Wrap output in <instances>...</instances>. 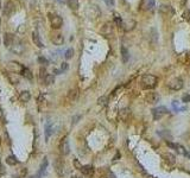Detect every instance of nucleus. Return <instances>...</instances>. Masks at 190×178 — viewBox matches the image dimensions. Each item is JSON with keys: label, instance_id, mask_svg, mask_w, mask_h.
Listing matches in <instances>:
<instances>
[{"label": "nucleus", "instance_id": "f257e3e1", "mask_svg": "<svg viewBox=\"0 0 190 178\" xmlns=\"http://www.w3.org/2000/svg\"><path fill=\"white\" fill-rule=\"evenodd\" d=\"M157 82H158V78L154 76V75H144L140 80V85L143 89H153L156 85H157Z\"/></svg>", "mask_w": 190, "mask_h": 178}, {"label": "nucleus", "instance_id": "f03ea898", "mask_svg": "<svg viewBox=\"0 0 190 178\" xmlns=\"http://www.w3.org/2000/svg\"><path fill=\"white\" fill-rule=\"evenodd\" d=\"M101 14V11L100 9L96 6V5H88L87 9H86V16L88 17V19H91V20H96Z\"/></svg>", "mask_w": 190, "mask_h": 178}, {"label": "nucleus", "instance_id": "7ed1b4c3", "mask_svg": "<svg viewBox=\"0 0 190 178\" xmlns=\"http://www.w3.org/2000/svg\"><path fill=\"white\" fill-rule=\"evenodd\" d=\"M24 44H23V42L19 39V38H17V37H15V39H13V43H12V45H11V48H10V50L12 51V52H15V54H18V55H20V54H23L24 52Z\"/></svg>", "mask_w": 190, "mask_h": 178}, {"label": "nucleus", "instance_id": "20e7f679", "mask_svg": "<svg viewBox=\"0 0 190 178\" xmlns=\"http://www.w3.org/2000/svg\"><path fill=\"white\" fill-rule=\"evenodd\" d=\"M168 87L172 90H181L183 88V80L179 77H173L168 82Z\"/></svg>", "mask_w": 190, "mask_h": 178}, {"label": "nucleus", "instance_id": "39448f33", "mask_svg": "<svg viewBox=\"0 0 190 178\" xmlns=\"http://www.w3.org/2000/svg\"><path fill=\"white\" fill-rule=\"evenodd\" d=\"M54 169H55L56 173H57L59 177H62V176L64 174V161H63L62 158L58 157V158L55 159V161H54Z\"/></svg>", "mask_w": 190, "mask_h": 178}, {"label": "nucleus", "instance_id": "423d86ee", "mask_svg": "<svg viewBox=\"0 0 190 178\" xmlns=\"http://www.w3.org/2000/svg\"><path fill=\"white\" fill-rule=\"evenodd\" d=\"M59 152L62 156H68L70 152V145H69V140L68 137H64L61 143H59Z\"/></svg>", "mask_w": 190, "mask_h": 178}, {"label": "nucleus", "instance_id": "0eeeda50", "mask_svg": "<svg viewBox=\"0 0 190 178\" xmlns=\"http://www.w3.org/2000/svg\"><path fill=\"white\" fill-rule=\"evenodd\" d=\"M16 12V4L12 1V0H10V1H7L4 6V10H3V13L4 16L6 17H11L13 13Z\"/></svg>", "mask_w": 190, "mask_h": 178}, {"label": "nucleus", "instance_id": "6e6552de", "mask_svg": "<svg viewBox=\"0 0 190 178\" xmlns=\"http://www.w3.org/2000/svg\"><path fill=\"white\" fill-rule=\"evenodd\" d=\"M50 23H51V27H52V29L58 30V29L63 25V19H62L59 16L55 14V16H51V17H50Z\"/></svg>", "mask_w": 190, "mask_h": 178}, {"label": "nucleus", "instance_id": "1a4fd4ad", "mask_svg": "<svg viewBox=\"0 0 190 178\" xmlns=\"http://www.w3.org/2000/svg\"><path fill=\"white\" fill-rule=\"evenodd\" d=\"M113 32H114V30H113V24H112V23H106V24L102 26V29H101V33H102L104 37H106V38L112 37V36H113Z\"/></svg>", "mask_w": 190, "mask_h": 178}, {"label": "nucleus", "instance_id": "9d476101", "mask_svg": "<svg viewBox=\"0 0 190 178\" xmlns=\"http://www.w3.org/2000/svg\"><path fill=\"white\" fill-rule=\"evenodd\" d=\"M50 41L55 44V45H62L64 43V37L62 33L59 32H52L50 36Z\"/></svg>", "mask_w": 190, "mask_h": 178}, {"label": "nucleus", "instance_id": "9b49d317", "mask_svg": "<svg viewBox=\"0 0 190 178\" xmlns=\"http://www.w3.org/2000/svg\"><path fill=\"white\" fill-rule=\"evenodd\" d=\"M23 68H24V67H23L20 63L15 62V61H11V62L7 64V69H9L10 71L15 72V74H20V71L23 70Z\"/></svg>", "mask_w": 190, "mask_h": 178}, {"label": "nucleus", "instance_id": "f8f14e48", "mask_svg": "<svg viewBox=\"0 0 190 178\" xmlns=\"http://www.w3.org/2000/svg\"><path fill=\"white\" fill-rule=\"evenodd\" d=\"M145 101L150 105H156L157 102H159V95L154 92H151V93H147L146 96H145Z\"/></svg>", "mask_w": 190, "mask_h": 178}, {"label": "nucleus", "instance_id": "ddd939ff", "mask_svg": "<svg viewBox=\"0 0 190 178\" xmlns=\"http://www.w3.org/2000/svg\"><path fill=\"white\" fill-rule=\"evenodd\" d=\"M168 113V109L165 108V107H158V108H154V109H152V114H153V118H154V120H158V119H160L163 115H165Z\"/></svg>", "mask_w": 190, "mask_h": 178}, {"label": "nucleus", "instance_id": "4468645a", "mask_svg": "<svg viewBox=\"0 0 190 178\" xmlns=\"http://www.w3.org/2000/svg\"><path fill=\"white\" fill-rule=\"evenodd\" d=\"M159 13L164 14V16H173L175 14V10L169 5H162L159 7Z\"/></svg>", "mask_w": 190, "mask_h": 178}, {"label": "nucleus", "instance_id": "2eb2a0df", "mask_svg": "<svg viewBox=\"0 0 190 178\" xmlns=\"http://www.w3.org/2000/svg\"><path fill=\"white\" fill-rule=\"evenodd\" d=\"M80 171L86 177H93V174H94V167L91 165H84L80 169Z\"/></svg>", "mask_w": 190, "mask_h": 178}, {"label": "nucleus", "instance_id": "dca6fc26", "mask_svg": "<svg viewBox=\"0 0 190 178\" xmlns=\"http://www.w3.org/2000/svg\"><path fill=\"white\" fill-rule=\"evenodd\" d=\"M78 98V89L77 88H74V89H70V90L68 92V95H67V99L68 101L70 102H75Z\"/></svg>", "mask_w": 190, "mask_h": 178}, {"label": "nucleus", "instance_id": "f3484780", "mask_svg": "<svg viewBox=\"0 0 190 178\" xmlns=\"http://www.w3.org/2000/svg\"><path fill=\"white\" fill-rule=\"evenodd\" d=\"M131 116V109L130 108H123L120 112H119V119L121 121H127Z\"/></svg>", "mask_w": 190, "mask_h": 178}, {"label": "nucleus", "instance_id": "a211bd4d", "mask_svg": "<svg viewBox=\"0 0 190 178\" xmlns=\"http://www.w3.org/2000/svg\"><path fill=\"white\" fill-rule=\"evenodd\" d=\"M162 157H163L164 161L168 163V165H173V164L176 163V157H175V154H172V153H170V152L164 153Z\"/></svg>", "mask_w": 190, "mask_h": 178}, {"label": "nucleus", "instance_id": "6ab92c4d", "mask_svg": "<svg viewBox=\"0 0 190 178\" xmlns=\"http://www.w3.org/2000/svg\"><path fill=\"white\" fill-rule=\"evenodd\" d=\"M46 166H48V159L44 158V160H43V163H42V165H41V167H39V171L33 176V178H41V177L44 174V172H45V170H46Z\"/></svg>", "mask_w": 190, "mask_h": 178}, {"label": "nucleus", "instance_id": "aec40b11", "mask_svg": "<svg viewBox=\"0 0 190 178\" xmlns=\"http://www.w3.org/2000/svg\"><path fill=\"white\" fill-rule=\"evenodd\" d=\"M13 39H15V36L12 33H5L4 35V44H5V46L7 49L11 48V45L13 43Z\"/></svg>", "mask_w": 190, "mask_h": 178}, {"label": "nucleus", "instance_id": "412c9836", "mask_svg": "<svg viewBox=\"0 0 190 178\" xmlns=\"http://www.w3.org/2000/svg\"><path fill=\"white\" fill-rule=\"evenodd\" d=\"M32 41H33L35 45H37L38 48H43V46H44L43 43H42V41H41V37H39V33H38L37 30H35V31L32 32Z\"/></svg>", "mask_w": 190, "mask_h": 178}, {"label": "nucleus", "instance_id": "4be33fe9", "mask_svg": "<svg viewBox=\"0 0 190 178\" xmlns=\"http://www.w3.org/2000/svg\"><path fill=\"white\" fill-rule=\"evenodd\" d=\"M154 5H156V1H154V0H144L143 9H144V10L150 11V10H153Z\"/></svg>", "mask_w": 190, "mask_h": 178}, {"label": "nucleus", "instance_id": "5701e85b", "mask_svg": "<svg viewBox=\"0 0 190 178\" xmlns=\"http://www.w3.org/2000/svg\"><path fill=\"white\" fill-rule=\"evenodd\" d=\"M123 29L125 30V31H131V30H133L134 29V26H136V22L134 20H128V22H125V23H123Z\"/></svg>", "mask_w": 190, "mask_h": 178}, {"label": "nucleus", "instance_id": "b1692460", "mask_svg": "<svg viewBox=\"0 0 190 178\" xmlns=\"http://www.w3.org/2000/svg\"><path fill=\"white\" fill-rule=\"evenodd\" d=\"M67 5H68V7H69L70 10L77 11V10H78V0H68Z\"/></svg>", "mask_w": 190, "mask_h": 178}, {"label": "nucleus", "instance_id": "393cba45", "mask_svg": "<svg viewBox=\"0 0 190 178\" xmlns=\"http://www.w3.org/2000/svg\"><path fill=\"white\" fill-rule=\"evenodd\" d=\"M121 57H123V62L124 63H127L128 59H130V52L125 46L121 48Z\"/></svg>", "mask_w": 190, "mask_h": 178}, {"label": "nucleus", "instance_id": "a878e982", "mask_svg": "<svg viewBox=\"0 0 190 178\" xmlns=\"http://www.w3.org/2000/svg\"><path fill=\"white\" fill-rule=\"evenodd\" d=\"M30 99H31V95H30V93L26 92V90H25V92H22L20 95H19V100H20L22 102H29Z\"/></svg>", "mask_w": 190, "mask_h": 178}, {"label": "nucleus", "instance_id": "bb28decb", "mask_svg": "<svg viewBox=\"0 0 190 178\" xmlns=\"http://www.w3.org/2000/svg\"><path fill=\"white\" fill-rule=\"evenodd\" d=\"M52 132H54L52 131V126H51L50 122H48L46 126H45V141H49V138L52 134Z\"/></svg>", "mask_w": 190, "mask_h": 178}, {"label": "nucleus", "instance_id": "cd10ccee", "mask_svg": "<svg viewBox=\"0 0 190 178\" xmlns=\"http://www.w3.org/2000/svg\"><path fill=\"white\" fill-rule=\"evenodd\" d=\"M20 74L25 77V78H28V80H32L33 78V75H32V72L30 71V69H28V68H23V70L20 71Z\"/></svg>", "mask_w": 190, "mask_h": 178}, {"label": "nucleus", "instance_id": "c85d7f7f", "mask_svg": "<svg viewBox=\"0 0 190 178\" xmlns=\"http://www.w3.org/2000/svg\"><path fill=\"white\" fill-rule=\"evenodd\" d=\"M7 77H9V80H10V82L12 84H18L19 83V77L17 76V74H15V72L7 74Z\"/></svg>", "mask_w": 190, "mask_h": 178}, {"label": "nucleus", "instance_id": "c756f323", "mask_svg": "<svg viewBox=\"0 0 190 178\" xmlns=\"http://www.w3.org/2000/svg\"><path fill=\"white\" fill-rule=\"evenodd\" d=\"M54 82H55V77H54V75L48 74V75L45 76V78H44V82H43V83H45L46 85H50V84H52Z\"/></svg>", "mask_w": 190, "mask_h": 178}, {"label": "nucleus", "instance_id": "7c9ffc66", "mask_svg": "<svg viewBox=\"0 0 190 178\" xmlns=\"http://www.w3.org/2000/svg\"><path fill=\"white\" fill-rule=\"evenodd\" d=\"M6 163H7L9 165L13 166V165L18 164V160H17V158H16L15 156H10V157H7V158H6Z\"/></svg>", "mask_w": 190, "mask_h": 178}, {"label": "nucleus", "instance_id": "2f4dec72", "mask_svg": "<svg viewBox=\"0 0 190 178\" xmlns=\"http://www.w3.org/2000/svg\"><path fill=\"white\" fill-rule=\"evenodd\" d=\"M176 150H177L179 153H182V154H184V156H186V157H190V153H188V152H186V150H185L183 146L176 145Z\"/></svg>", "mask_w": 190, "mask_h": 178}, {"label": "nucleus", "instance_id": "473e14b6", "mask_svg": "<svg viewBox=\"0 0 190 178\" xmlns=\"http://www.w3.org/2000/svg\"><path fill=\"white\" fill-rule=\"evenodd\" d=\"M46 75H48V74H46V70H45L44 68H41V70H39V81H41V82H44V78H45Z\"/></svg>", "mask_w": 190, "mask_h": 178}, {"label": "nucleus", "instance_id": "72a5a7b5", "mask_svg": "<svg viewBox=\"0 0 190 178\" xmlns=\"http://www.w3.org/2000/svg\"><path fill=\"white\" fill-rule=\"evenodd\" d=\"M114 22H115V24H117L118 26H121V25H123V20H121V18H120V16H119L118 13H114Z\"/></svg>", "mask_w": 190, "mask_h": 178}, {"label": "nucleus", "instance_id": "f704fd0d", "mask_svg": "<svg viewBox=\"0 0 190 178\" xmlns=\"http://www.w3.org/2000/svg\"><path fill=\"white\" fill-rule=\"evenodd\" d=\"M107 101H108V99H107L106 96H102V98H100V99L98 100V103H99L100 106H106V105H107Z\"/></svg>", "mask_w": 190, "mask_h": 178}, {"label": "nucleus", "instance_id": "c9c22d12", "mask_svg": "<svg viewBox=\"0 0 190 178\" xmlns=\"http://www.w3.org/2000/svg\"><path fill=\"white\" fill-rule=\"evenodd\" d=\"M64 56H65L67 59H70V58L74 56V50H73V49H68V50L65 51V55H64Z\"/></svg>", "mask_w": 190, "mask_h": 178}, {"label": "nucleus", "instance_id": "e433bc0d", "mask_svg": "<svg viewBox=\"0 0 190 178\" xmlns=\"http://www.w3.org/2000/svg\"><path fill=\"white\" fill-rule=\"evenodd\" d=\"M183 17H184V19L190 24V10H186L185 12H184V14H183Z\"/></svg>", "mask_w": 190, "mask_h": 178}, {"label": "nucleus", "instance_id": "4c0bfd02", "mask_svg": "<svg viewBox=\"0 0 190 178\" xmlns=\"http://www.w3.org/2000/svg\"><path fill=\"white\" fill-rule=\"evenodd\" d=\"M38 62H39L41 64H43V65H48V63H49L45 57H39V58H38Z\"/></svg>", "mask_w": 190, "mask_h": 178}, {"label": "nucleus", "instance_id": "58836bf2", "mask_svg": "<svg viewBox=\"0 0 190 178\" xmlns=\"http://www.w3.org/2000/svg\"><path fill=\"white\" fill-rule=\"evenodd\" d=\"M105 178H117V177H115V174H114L112 171H106Z\"/></svg>", "mask_w": 190, "mask_h": 178}, {"label": "nucleus", "instance_id": "ea45409f", "mask_svg": "<svg viewBox=\"0 0 190 178\" xmlns=\"http://www.w3.org/2000/svg\"><path fill=\"white\" fill-rule=\"evenodd\" d=\"M104 1H105V3H106V5H107V6H110V7L114 6V0H104Z\"/></svg>", "mask_w": 190, "mask_h": 178}, {"label": "nucleus", "instance_id": "a19ab883", "mask_svg": "<svg viewBox=\"0 0 190 178\" xmlns=\"http://www.w3.org/2000/svg\"><path fill=\"white\" fill-rule=\"evenodd\" d=\"M183 102H184V103L190 102V94H186V95L183 96Z\"/></svg>", "mask_w": 190, "mask_h": 178}, {"label": "nucleus", "instance_id": "79ce46f5", "mask_svg": "<svg viewBox=\"0 0 190 178\" xmlns=\"http://www.w3.org/2000/svg\"><path fill=\"white\" fill-rule=\"evenodd\" d=\"M61 70H62V71L68 70V63H62V65H61Z\"/></svg>", "mask_w": 190, "mask_h": 178}, {"label": "nucleus", "instance_id": "37998d69", "mask_svg": "<svg viewBox=\"0 0 190 178\" xmlns=\"http://www.w3.org/2000/svg\"><path fill=\"white\" fill-rule=\"evenodd\" d=\"M6 172V170L4 169V166H3V164L1 163H0V176H3L4 173Z\"/></svg>", "mask_w": 190, "mask_h": 178}, {"label": "nucleus", "instance_id": "c03bdc74", "mask_svg": "<svg viewBox=\"0 0 190 178\" xmlns=\"http://www.w3.org/2000/svg\"><path fill=\"white\" fill-rule=\"evenodd\" d=\"M74 164H75V166H76V169H78V170H80V169L82 167V165H81V164L78 163V160H77V159H75V160H74Z\"/></svg>", "mask_w": 190, "mask_h": 178}, {"label": "nucleus", "instance_id": "a18cd8bd", "mask_svg": "<svg viewBox=\"0 0 190 178\" xmlns=\"http://www.w3.org/2000/svg\"><path fill=\"white\" fill-rule=\"evenodd\" d=\"M177 1H178V4H181V5L183 6V5L186 3V0H177Z\"/></svg>", "mask_w": 190, "mask_h": 178}, {"label": "nucleus", "instance_id": "49530a36", "mask_svg": "<svg viewBox=\"0 0 190 178\" xmlns=\"http://www.w3.org/2000/svg\"><path fill=\"white\" fill-rule=\"evenodd\" d=\"M73 178H80V177H73Z\"/></svg>", "mask_w": 190, "mask_h": 178}, {"label": "nucleus", "instance_id": "de8ad7c7", "mask_svg": "<svg viewBox=\"0 0 190 178\" xmlns=\"http://www.w3.org/2000/svg\"><path fill=\"white\" fill-rule=\"evenodd\" d=\"M0 7H1V4H0Z\"/></svg>", "mask_w": 190, "mask_h": 178}]
</instances>
